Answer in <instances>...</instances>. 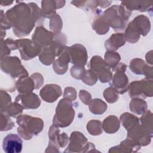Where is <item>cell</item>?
<instances>
[{"mask_svg": "<svg viewBox=\"0 0 153 153\" xmlns=\"http://www.w3.org/2000/svg\"><path fill=\"white\" fill-rule=\"evenodd\" d=\"M19 125V134L25 140L32 138V134H38L44 127V123L41 118L32 117L27 115H20L17 118Z\"/></svg>", "mask_w": 153, "mask_h": 153, "instance_id": "obj_1", "label": "cell"}, {"mask_svg": "<svg viewBox=\"0 0 153 153\" xmlns=\"http://www.w3.org/2000/svg\"><path fill=\"white\" fill-rule=\"evenodd\" d=\"M74 117V110L71 100L68 98L61 99L53 118L54 126L65 127L70 125Z\"/></svg>", "mask_w": 153, "mask_h": 153, "instance_id": "obj_2", "label": "cell"}, {"mask_svg": "<svg viewBox=\"0 0 153 153\" xmlns=\"http://www.w3.org/2000/svg\"><path fill=\"white\" fill-rule=\"evenodd\" d=\"M128 94L131 98L140 97L146 98L152 96V79H143L141 81H135L131 82L128 86Z\"/></svg>", "mask_w": 153, "mask_h": 153, "instance_id": "obj_3", "label": "cell"}, {"mask_svg": "<svg viewBox=\"0 0 153 153\" xmlns=\"http://www.w3.org/2000/svg\"><path fill=\"white\" fill-rule=\"evenodd\" d=\"M92 145H93L92 143L87 142V138L82 133L78 131H74L71 133L70 143L68 148L64 151V152H88L87 149H90Z\"/></svg>", "mask_w": 153, "mask_h": 153, "instance_id": "obj_4", "label": "cell"}, {"mask_svg": "<svg viewBox=\"0 0 153 153\" xmlns=\"http://www.w3.org/2000/svg\"><path fill=\"white\" fill-rule=\"evenodd\" d=\"M90 65L91 69L96 74L102 82H108L111 80L112 72L110 68L100 57L93 56L90 60Z\"/></svg>", "mask_w": 153, "mask_h": 153, "instance_id": "obj_5", "label": "cell"}, {"mask_svg": "<svg viewBox=\"0 0 153 153\" xmlns=\"http://www.w3.org/2000/svg\"><path fill=\"white\" fill-rule=\"evenodd\" d=\"M16 41L22 59L23 60H29L34 58L40 53L41 47L33 41L27 39H18Z\"/></svg>", "mask_w": 153, "mask_h": 153, "instance_id": "obj_6", "label": "cell"}, {"mask_svg": "<svg viewBox=\"0 0 153 153\" xmlns=\"http://www.w3.org/2000/svg\"><path fill=\"white\" fill-rule=\"evenodd\" d=\"M23 141L17 134L10 133L6 136L2 142V148L7 153H19L22 151Z\"/></svg>", "mask_w": 153, "mask_h": 153, "instance_id": "obj_7", "label": "cell"}, {"mask_svg": "<svg viewBox=\"0 0 153 153\" xmlns=\"http://www.w3.org/2000/svg\"><path fill=\"white\" fill-rule=\"evenodd\" d=\"M69 51L71 63L82 66L86 64L87 54L84 46L80 44H75L69 47Z\"/></svg>", "mask_w": 153, "mask_h": 153, "instance_id": "obj_8", "label": "cell"}, {"mask_svg": "<svg viewBox=\"0 0 153 153\" xmlns=\"http://www.w3.org/2000/svg\"><path fill=\"white\" fill-rule=\"evenodd\" d=\"M32 39L33 42L44 48L51 45L54 42V34L47 30L43 27H37L32 35Z\"/></svg>", "mask_w": 153, "mask_h": 153, "instance_id": "obj_9", "label": "cell"}, {"mask_svg": "<svg viewBox=\"0 0 153 153\" xmlns=\"http://www.w3.org/2000/svg\"><path fill=\"white\" fill-rule=\"evenodd\" d=\"M62 94V90L59 85L56 84H48L45 85L40 91L41 98L45 102H53Z\"/></svg>", "mask_w": 153, "mask_h": 153, "instance_id": "obj_10", "label": "cell"}, {"mask_svg": "<svg viewBox=\"0 0 153 153\" xmlns=\"http://www.w3.org/2000/svg\"><path fill=\"white\" fill-rule=\"evenodd\" d=\"M59 56V57L56 60L53 64V68L56 73L63 74L68 69V64L70 62L69 47H65L63 51Z\"/></svg>", "mask_w": 153, "mask_h": 153, "instance_id": "obj_11", "label": "cell"}, {"mask_svg": "<svg viewBox=\"0 0 153 153\" xmlns=\"http://www.w3.org/2000/svg\"><path fill=\"white\" fill-rule=\"evenodd\" d=\"M16 102H20L25 109H35L39 107L41 103L39 97L35 93L19 95L16 98Z\"/></svg>", "mask_w": 153, "mask_h": 153, "instance_id": "obj_12", "label": "cell"}, {"mask_svg": "<svg viewBox=\"0 0 153 153\" xmlns=\"http://www.w3.org/2000/svg\"><path fill=\"white\" fill-rule=\"evenodd\" d=\"M140 148V145L134 140L127 138L121 142L120 145L111 148L109 150V152H137Z\"/></svg>", "mask_w": 153, "mask_h": 153, "instance_id": "obj_13", "label": "cell"}, {"mask_svg": "<svg viewBox=\"0 0 153 153\" xmlns=\"http://www.w3.org/2000/svg\"><path fill=\"white\" fill-rule=\"evenodd\" d=\"M124 71L116 70L112 79V84L117 92L123 94L125 93L128 86V79L127 75L124 73Z\"/></svg>", "mask_w": 153, "mask_h": 153, "instance_id": "obj_14", "label": "cell"}, {"mask_svg": "<svg viewBox=\"0 0 153 153\" xmlns=\"http://www.w3.org/2000/svg\"><path fill=\"white\" fill-rule=\"evenodd\" d=\"M124 44H125L124 34L123 33H117L111 35L105 42V46L108 50H116Z\"/></svg>", "mask_w": 153, "mask_h": 153, "instance_id": "obj_15", "label": "cell"}, {"mask_svg": "<svg viewBox=\"0 0 153 153\" xmlns=\"http://www.w3.org/2000/svg\"><path fill=\"white\" fill-rule=\"evenodd\" d=\"M120 127V122L115 116H109L103 121V128L108 133L116 132Z\"/></svg>", "mask_w": 153, "mask_h": 153, "instance_id": "obj_16", "label": "cell"}, {"mask_svg": "<svg viewBox=\"0 0 153 153\" xmlns=\"http://www.w3.org/2000/svg\"><path fill=\"white\" fill-rule=\"evenodd\" d=\"M133 22L139 29L142 35L145 36L150 30V22L147 17L145 16H137L133 20Z\"/></svg>", "mask_w": 153, "mask_h": 153, "instance_id": "obj_17", "label": "cell"}, {"mask_svg": "<svg viewBox=\"0 0 153 153\" xmlns=\"http://www.w3.org/2000/svg\"><path fill=\"white\" fill-rule=\"evenodd\" d=\"M32 81L30 79L26 78V76H24V79H22L21 78L17 81V88L19 92L22 93H27L31 92L33 89L35 88L34 86V83L32 82Z\"/></svg>", "mask_w": 153, "mask_h": 153, "instance_id": "obj_18", "label": "cell"}, {"mask_svg": "<svg viewBox=\"0 0 153 153\" xmlns=\"http://www.w3.org/2000/svg\"><path fill=\"white\" fill-rule=\"evenodd\" d=\"M152 113L150 111H146L140 118L142 127L149 134L152 136Z\"/></svg>", "mask_w": 153, "mask_h": 153, "instance_id": "obj_19", "label": "cell"}, {"mask_svg": "<svg viewBox=\"0 0 153 153\" xmlns=\"http://www.w3.org/2000/svg\"><path fill=\"white\" fill-rule=\"evenodd\" d=\"M105 62L109 66V68H112L113 69L115 68L120 62L121 57L115 51H108L105 54Z\"/></svg>", "mask_w": 153, "mask_h": 153, "instance_id": "obj_20", "label": "cell"}, {"mask_svg": "<svg viewBox=\"0 0 153 153\" xmlns=\"http://www.w3.org/2000/svg\"><path fill=\"white\" fill-rule=\"evenodd\" d=\"M146 65L145 61L140 59H133L130 65V68L132 72L136 74H143V70Z\"/></svg>", "mask_w": 153, "mask_h": 153, "instance_id": "obj_21", "label": "cell"}, {"mask_svg": "<svg viewBox=\"0 0 153 153\" xmlns=\"http://www.w3.org/2000/svg\"><path fill=\"white\" fill-rule=\"evenodd\" d=\"M139 99H134L130 102V109L132 112L137 114H143L147 108V105L146 102L142 100L141 102L138 106Z\"/></svg>", "mask_w": 153, "mask_h": 153, "instance_id": "obj_22", "label": "cell"}, {"mask_svg": "<svg viewBox=\"0 0 153 153\" xmlns=\"http://www.w3.org/2000/svg\"><path fill=\"white\" fill-rule=\"evenodd\" d=\"M4 109V112L8 114V115H10L13 117H16L17 115H19L22 112L23 107L16 102L12 105L10 104V105H8Z\"/></svg>", "mask_w": 153, "mask_h": 153, "instance_id": "obj_23", "label": "cell"}, {"mask_svg": "<svg viewBox=\"0 0 153 153\" xmlns=\"http://www.w3.org/2000/svg\"><path fill=\"white\" fill-rule=\"evenodd\" d=\"M87 130L92 135H99L102 134L101 122L99 121L91 120L87 124Z\"/></svg>", "mask_w": 153, "mask_h": 153, "instance_id": "obj_24", "label": "cell"}]
</instances>
